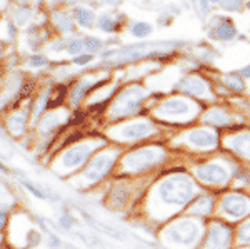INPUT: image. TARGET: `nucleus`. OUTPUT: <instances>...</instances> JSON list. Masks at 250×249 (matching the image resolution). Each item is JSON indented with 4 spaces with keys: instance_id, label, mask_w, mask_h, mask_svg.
<instances>
[{
    "instance_id": "36",
    "label": "nucleus",
    "mask_w": 250,
    "mask_h": 249,
    "mask_svg": "<svg viewBox=\"0 0 250 249\" xmlns=\"http://www.w3.org/2000/svg\"><path fill=\"white\" fill-rule=\"evenodd\" d=\"M237 236H239V241L244 244H250V221L244 223L237 231Z\"/></svg>"
},
{
    "instance_id": "9",
    "label": "nucleus",
    "mask_w": 250,
    "mask_h": 249,
    "mask_svg": "<svg viewBox=\"0 0 250 249\" xmlns=\"http://www.w3.org/2000/svg\"><path fill=\"white\" fill-rule=\"evenodd\" d=\"M30 120L32 115L29 107H17V109H10V112H7L3 117V124H5L10 139H22L29 132Z\"/></svg>"
},
{
    "instance_id": "20",
    "label": "nucleus",
    "mask_w": 250,
    "mask_h": 249,
    "mask_svg": "<svg viewBox=\"0 0 250 249\" xmlns=\"http://www.w3.org/2000/svg\"><path fill=\"white\" fill-rule=\"evenodd\" d=\"M19 182L22 184V187L27 192H30L34 198H37L40 201H50V203H59V201H62L57 192H54V191L50 189V187H45L43 184L32 182V181L25 179V178L19 179Z\"/></svg>"
},
{
    "instance_id": "39",
    "label": "nucleus",
    "mask_w": 250,
    "mask_h": 249,
    "mask_svg": "<svg viewBox=\"0 0 250 249\" xmlns=\"http://www.w3.org/2000/svg\"><path fill=\"white\" fill-rule=\"evenodd\" d=\"M10 218H12V211L0 209V234L7 231V227L10 224Z\"/></svg>"
},
{
    "instance_id": "22",
    "label": "nucleus",
    "mask_w": 250,
    "mask_h": 249,
    "mask_svg": "<svg viewBox=\"0 0 250 249\" xmlns=\"http://www.w3.org/2000/svg\"><path fill=\"white\" fill-rule=\"evenodd\" d=\"M227 146L235 152L237 156L250 160V132H240L227 139Z\"/></svg>"
},
{
    "instance_id": "3",
    "label": "nucleus",
    "mask_w": 250,
    "mask_h": 249,
    "mask_svg": "<svg viewBox=\"0 0 250 249\" xmlns=\"http://www.w3.org/2000/svg\"><path fill=\"white\" fill-rule=\"evenodd\" d=\"M182 45L179 40H168V42H144L137 45H128L120 50H110L102 55L104 59L112 57L114 64H127V62H139L142 59H152V57H162L167 55V52H172L173 49Z\"/></svg>"
},
{
    "instance_id": "6",
    "label": "nucleus",
    "mask_w": 250,
    "mask_h": 249,
    "mask_svg": "<svg viewBox=\"0 0 250 249\" xmlns=\"http://www.w3.org/2000/svg\"><path fill=\"white\" fill-rule=\"evenodd\" d=\"M164 159V151L160 147H142L135 149L122 158V167L127 172H144L154 167Z\"/></svg>"
},
{
    "instance_id": "37",
    "label": "nucleus",
    "mask_w": 250,
    "mask_h": 249,
    "mask_svg": "<svg viewBox=\"0 0 250 249\" xmlns=\"http://www.w3.org/2000/svg\"><path fill=\"white\" fill-rule=\"evenodd\" d=\"M74 223H75L74 216L68 214V212H63L59 218V227H62V229H65V231H70L72 227H74Z\"/></svg>"
},
{
    "instance_id": "40",
    "label": "nucleus",
    "mask_w": 250,
    "mask_h": 249,
    "mask_svg": "<svg viewBox=\"0 0 250 249\" xmlns=\"http://www.w3.org/2000/svg\"><path fill=\"white\" fill-rule=\"evenodd\" d=\"M92 59H94V55L92 54H80L77 57L72 59V64L77 67H83V66H88V64L92 62Z\"/></svg>"
},
{
    "instance_id": "10",
    "label": "nucleus",
    "mask_w": 250,
    "mask_h": 249,
    "mask_svg": "<svg viewBox=\"0 0 250 249\" xmlns=\"http://www.w3.org/2000/svg\"><path fill=\"white\" fill-rule=\"evenodd\" d=\"M195 111L190 100L184 97H170L165 99L155 107L154 114L159 117H188Z\"/></svg>"
},
{
    "instance_id": "42",
    "label": "nucleus",
    "mask_w": 250,
    "mask_h": 249,
    "mask_svg": "<svg viewBox=\"0 0 250 249\" xmlns=\"http://www.w3.org/2000/svg\"><path fill=\"white\" fill-rule=\"evenodd\" d=\"M47 246L48 249H60L63 246L62 241L57 234H54V232H50V234H47Z\"/></svg>"
},
{
    "instance_id": "29",
    "label": "nucleus",
    "mask_w": 250,
    "mask_h": 249,
    "mask_svg": "<svg viewBox=\"0 0 250 249\" xmlns=\"http://www.w3.org/2000/svg\"><path fill=\"white\" fill-rule=\"evenodd\" d=\"M154 32V25L145 20H137L130 25V34L134 35L135 39H147L148 35Z\"/></svg>"
},
{
    "instance_id": "2",
    "label": "nucleus",
    "mask_w": 250,
    "mask_h": 249,
    "mask_svg": "<svg viewBox=\"0 0 250 249\" xmlns=\"http://www.w3.org/2000/svg\"><path fill=\"white\" fill-rule=\"evenodd\" d=\"M119 156L120 151L117 147H102L99 152H95L94 158L88 160L82 171L72 176V184L80 187V189H88V187L100 184L114 171Z\"/></svg>"
},
{
    "instance_id": "21",
    "label": "nucleus",
    "mask_w": 250,
    "mask_h": 249,
    "mask_svg": "<svg viewBox=\"0 0 250 249\" xmlns=\"http://www.w3.org/2000/svg\"><path fill=\"white\" fill-rule=\"evenodd\" d=\"M79 211H80V214H82V218L88 223V226L94 227L95 231L102 232V234L108 236V238H114V239H117V241H124L122 231H119L117 227L110 226V224H107V223H102V221H97V219L94 218V216H90L88 212H85L83 209H79Z\"/></svg>"
},
{
    "instance_id": "19",
    "label": "nucleus",
    "mask_w": 250,
    "mask_h": 249,
    "mask_svg": "<svg viewBox=\"0 0 250 249\" xmlns=\"http://www.w3.org/2000/svg\"><path fill=\"white\" fill-rule=\"evenodd\" d=\"M187 142L193 147H200V149H208V147H215L219 139L217 134L210 129H193L185 136Z\"/></svg>"
},
{
    "instance_id": "23",
    "label": "nucleus",
    "mask_w": 250,
    "mask_h": 249,
    "mask_svg": "<svg viewBox=\"0 0 250 249\" xmlns=\"http://www.w3.org/2000/svg\"><path fill=\"white\" fill-rule=\"evenodd\" d=\"M204 122L210 124V126H215V127H225V126H230V124H233V117L225 109L213 107V109H208L207 112H205Z\"/></svg>"
},
{
    "instance_id": "16",
    "label": "nucleus",
    "mask_w": 250,
    "mask_h": 249,
    "mask_svg": "<svg viewBox=\"0 0 250 249\" xmlns=\"http://www.w3.org/2000/svg\"><path fill=\"white\" fill-rule=\"evenodd\" d=\"M230 229L225 224L215 223L208 227L204 249H227L230 244Z\"/></svg>"
},
{
    "instance_id": "11",
    "label": "nucleus",
    "mask_w": 250,
    "mask_h": 249,
    "mask_svg": "<svg viewBox=\"0 0 250 249\" xmlns=\"http://www.w3.org/2000/svg\"><path fill=\"white\" fill-rule=\"evenodd\" d=\"M68 119V112L63 109H55V111H47L42 117L39 119V122L35 124V129L37 134L42 139L52 137L57 131H60V127H63V124Z\"/></svg>"
},
{
    "instance_id": "38",
    "label": "nucleus",
    "mask_w": 250,
    "mask_h": 249,
    "mask_svg": "<svg viewBox=\"0 0 250 249\" xmlns=\"http://www.w3.org/2000/svg\"><path fill=\"white\" fill-rule=\"evenodd\" d=\"M29 66H30V67H34V69H40V67L48 66V59H47V57H43V55H40V54L30 55Z\"/></svg>"
},
{
    "instance_id": "24",
    "label": "nucleus",
    "mask_w": 250,
    "mask_h": 249,
    "mask_svg": "<svg viewBox=\"0 0 250 249\" xmlns=\"http://www.w3.org/2000/svg\"><path fill=\"white\" fill-rule=\"evenodd\" d=\"M68 97V89L63 84H57V86L52 89L50 92V99H48V107L47 111H55L60 109V106L63 104V100Z\"/></svg>"
},
{
    "instance_id": "50",
    "label": "nucleus",
    "mask_w": 250,
    "mask_h": 249,
    "mask_svg": "<svg viewBox=\"0 0 250 249\" xmlns=\"http://www.w3.org/2000/svg\"><path fill=\"white\" fill-rule=\"evenodd\" d=\"M63 248H65V249H77L75 246H72V244H65V246H63Z\"/></svg>"
},
{
    "instance_id": "7",
    "label": "nucleus",
    "mask_w": 250,
    "mask_h": 249,
    "mask_svg": "<svg viewBox=\"0 0 250 249\" xmlns=\"http://www.w3.org/2000/svg\"><path fill=\"white\" fill-rule=\"evenodd\" d=\"M200 232H202V227H200L199 223L190 219H182L170 224L164 231V238L168 243L177 244V246H190L199 239Z\"/></svg>"
},
{
    "instance_id": "26",
    "label": "nucleus",
    "mask_w": 250,
    "mask_h": 249,
    "mask_svg": "<svg viewBox=\"0 0 250 249\" xmlns=\"http://www.w3.org/2000/svg\"><path fill=\"white\" fill-rule=\"evenodd\" d=\"M97 27L105 34H114V32L119 30L120 22L114 14H102L97 19Z\"/></svg>"
},
{
    "instance_id": "14",
    "label": "nucleus",
    "mask_w": 250,
    "mask_h": 249,
    "mask_svg": "<svg viewBox=\"0 0 250 249\" xmlns=\"http://www.w3.org/2000/svg\"><path fill=\"white\" fill-rule=\"evenodd\" d=\"M107 82V79H94V77H82L79 79L75 84H72V87L68 89V99H70L72 106H79L83 99L87 97L90 92H94L100 87H104V84Z\"/></svg>"
},
{
    "instance_id": "41",
    "label": "nucleus",
    "mask_w": 250,
    "mask_h": 249,
    "mask_svg": "<svg viewBox=\"0 0 250 249\" xmlns=\"http://www.w3.org/2000/svg\"><path fill=\"white\" fill-rule=\"evenodd\" d=\"M30 17V10L27 7H19V10L15 12V22L17 23H25Z\"/></svg>"
},
{
    "instance_id": "25",
    "label": "nucleus",
    "mask_w": 250,
    "mask_h": 249,
    "mask_svg": "<svg viewBox=\"0 0 250 249\" xmlns=\"http://www.w3.org/2000/svg\"><path fill=\"white\" fill-rule=\"evenodd\" d=\"M54 23L59 27V30L62 32V34H70V32H74V29H75L74 17L63 10L54 12Z\"/></svg>"
},
{
    "instance_id": "12",
    "label": "nucleus",
    "mask_w": 250,
    "mask_h": 249,
    "mask_svg": "<svg viewBox=\"0 0 250 249\" xmlns=\"http://www.w3.org/2000/svg\"><path fill=\"white\" fill-rule=\"evenodd\" d=\"M220 209L232 219H240L250 212V199L240 192H230L220 203Z\"/></svg>"
},
{
    "instance_id": "47",
    "label": "nucleus",
    "mask_w": 250,
    "mask_h": 249,
    "mask_svg": "<svg viewBox=\"0 0 250 249\" xmlns=\"http://www.w3.org/2000/svg\"><path fill=\"white\" fill-rule=\"evenodd\" d=\"M197 2H199V7L202 14H207V12L210 10V0H197Z\"/></svg>"
},
{
    "instance_id": "35",
    "label": "nucleus",
    "mask_w": 250,
    "mask_h": 249,
    "mask_svg": "<svg viewBox=\"0 0 250 249\" xmlns=\"http://www.w3.org/2000/svg\"><path fill=\"white\" fill-rule=\"evenodd\" d=\"M224 10H240L244 5V0H219V3Z\"/></svg>"
},
{
    "instance_id": "13",
    "label": "nucleus",
    "mask_w": 250,
    "mask_h": 249,
    "mask_svg": "<svg viewBox=\"0 0 250 249\" xmlns=\"http://www.w3.org/2000/svg\"><path fill=\"white\" fill-rule=\"evenodd\" d=\"M195 176L202 182L213 184V186H224V184H227L229 178H230L229 171L222 164L217 162H208L204 164V166L195 167Z\"/></svg>"
},
{
    "instance_id": "1",
    "label": "nucleus",
    "mask_w": 250,
    "mask_h": 249,
    "mask_svg": "<svg viewBox=\"0 0 250 249\" xmlns=\"http://www.w3.org/2000/svg\"><path fill=\"white\" fill-rule=\"evenodd\" d=\"M105 146V142L97 139L80 140L74 146H68L63 151H60L50 162V169L59 178H72L85 167V164L94 158L95 152H99Z\"/></svg>"
},
{
    "instance_id": "15",
    "label": "nucleus",
    "mask_w": 250,
    "mask_h": 249,
    "mask_svg": "<svg viewBox=\"0 0 250 249\" xmlns=\"http://www.w3.org/2000/svg\"><path fill=\"white\" fill-rule=\"evenodd\" d=\"M208 37L220 42H232L237 37L235 23L229 17H217L208 25Z\"/></svg>"
},
{
    "instance_id": "28",
    "label": "nucleus",
    "mask_w": 250,
    "mask_h": 249,
    "mask_svg": "<svg viewBox=\"0 0 250 249\" xmlns=\"http://www.w3.org/2000/svg\"><path fill=\"white\" fill-rule=\"evenodd\" d=\"M74 19L80 27H90L95 20V14L88 7H77L74 10Z\"/></svg>"
},
{
    "instance_id": "48",
    "label": "nucleus",
    "mask_w": 250,
    "mask_h": 249,
    "mask_svg": "<svg viewBox=\"0 0 250 249\" xmlns=\"http://www.w3.org/2000/svg\"><path fill=\"white\" fill-rule=\"evenodd\" d=\"M0 174H2V176H9L10 174V169L5 166V164H3L2 159H0Z\"/></svg>"
},
{
    "instance_id": "44",
    "label": "nucleus",
    "mask_w": 250,
    "mask_h": 249,
    "mask_svg": "<svg viewBox=\"0 0 250 249\" xmlns=\"http://www.w3.org/2000/svg\"><path fill=\"white\" fill-rule=\"evenodd\" d=\"M67 44H68V40L65 39H57L54 44H52V50H67Z\"/></svg>"
},
{
    "instance_id": "43",
    "label": "nucleus",
    "mask_w": 250,
    "mask_h": 249,
    "mask_svg": "<svg viewBox=\"0 0 250 249\" xmlns=\"http://www.w3.org/2000/svg\"><path fill=\"white\" fill-rule=\"evenodd\" d=\"M87 119V112L83 111H75L74 112V117L70 119V126H80L83 120Z\"/></svg>"
},
{
    "instance_id": "46",
    "label": "nucleus",
    "mask_w": 250,
    "mask_h": 249,
    "mask_svg": "<svg viewBox=\"0 0 250 249\" xmlns=\"http://www.w3.org/2000/svg\"><path fill=\"white\" fill-rule=\"evenodd\" d=\"M0 139H2L5 144L10 140V136H9V132H7V129H5V124H3V119H0Z\"/></svg>"
},
{
    "instance_id": "31",
    "label": "nucleus",
    "mask_w": 250,
    "mask_h": 249,
    "mask_svg": "<svg viewBox=\"0 0 250 249\" xmlns=\"http://www.w3.org/2000/svg\"><path fill=\"white\" fill-rule=\"evenodd\" d=\"M224 84L227 86V89H230L233 92H244L245 91L244 77H242L240 74H225L224 75Z\"/></svg>"
},
{
    "instance_id": "34",
    "label": "nucleus",
    "mask_w": 250,
    "mask_h": 249,
    "mask_svg": "<svg viewBox=\"0 0 250 249\" xmlns=\"http://www.w3.org/2000/svg\"><path fill=\"white\" fill-rule=\"evenodd\" d=\"M83 42H85V49L88 50V54H95V52L102 50V47H104V40L99 37H94V35L85 37Z\"/></svg>"
},
{
    "instance_id": "17",
    "label": "nucleus",
    "mask_w": 250,
    "mask_h": 249,
    "mask_svg": "<svg viewBox=\"0 0 250 249\" xmlns=\"http://www.w3.org/2000/svg\"><path fill=\"white\" fill-rule=\"evenodd\" d=\"M177 89L190 97H205L208 94V84L199 75H185L179 80Z\"/></svg>"
},
{
    "instance_id": "30",
    "label": "nucleus",
    "mask_w": 250,
    "mask_h": 249,
    "mask_svg": "<svg viewBox=\"0 0 250 249\" xmlns=\"http://www.w3.org/2000/svg\"><path fill=\"white\" fill-rule=\"evenodd\" d=\"M42 239H43L42 231H39L37 227L32 226L29 232H27L25 239H23V249H37L42 244Z\"/></svg>"
},
{
    "instance_id": "4",
    "label": "nucleus",
    "mask_w": 250,
    "mask_h": 249,
    "mask_svg": "<svg viewBox=\"0 0 250 249\" xmlns=\"http://www.w3.org/2000/svg\"><path fill=\"white\" fill-rule=\"evenodd\" d=\"M148 97V92L140 84H130L117 92V95L110 100L107 115L110 120L119 122L122 119H127L134 115L142 107L145 99Z\"/></svg>"
},
{
    "instance_id": "8",
    "label": "nucleus",
    "mask_w": 250,
    "mask_h": 249,
    "mask_svg": "<svg viewBox=\"0 0 250 249\" xmlns=\"http://www.w3.org/2000/svg\"><path fill=\"white\" fill-rule=\"evenodd\" d=\"M107 134L110 139L119 140V142L140 140V139H145V137H148V136L154 134V126L145 119L130 120V122H125V124H122V126L112 127Z\"/></svg>"
},
{
    "instance_id": "5",
    "label": "nucleus",
    "mask_w": 250,
    "mask_h": 249,
    "mask_svg": "<svg viewBox=\"0 0 250 249\" xmlns=\"http://www.w3.org/2000/svg\"><path fill=\"white\" fill-rule=\"evenodd\" d=\"M193 182L185 174H175L157 186V196L167 206H185L193 199Z\"/></svg>"
},
{
    "instance_id": "27",
    "label": "nucleus",
    "mask_w": 250,
    "mask_h": 249,
    "mask_svg": "<svg viewBox=\"0 0 250 249\" xmlns=\"http://www.w3.org/2000/svg\"><path fill=\"white\" fill-rule=\"evenodd\" d=\"M212 209H213V199L210 196H200V198L193 201L190 206L192 214H199V216H207Z\"/></svg>"
},
{
    "instance_id": "32",
    "label": "nucleus",
    "mask_w": 250,
    "mask_h": 249,
    "mask_svg": "<svg viewBox=\"0 0 250 249\" xmlns=\"http://www.w3.org/2000/svg\"><path fill=\"white\" fill-rule=\"evenodd\" d=\"M75 236L82 241L83 244H85L87 248H90V249H102L104 248V244H102V241H100L99 236H95V234H83V232H75Z\"/></svg>"
},
{
    "instance_id": "45",
    "label": "nucleus",
    "mask_w": 250,
    "mask_h": 249,
    "mask_svg": "<svg viewBox=\"0 0 250 249\" xmlns=\"http://www.w3.org/2000/svg\"><path fill=\"white\" fill-rule=\"evenodd\" d=\"M235 178L237 179H242L244 182H250V172L247 171V169H237V172H235Z\"/></svg>"
},
{
    "instance_id": "33",
    "label": "nucleus",
    "mask_w": 250,
    "mask_h": 249,
    "mask_svg": "<svg viewBox=\"0 0 250 249\" xmlns=\"http://www.w3.org/2000/svg\"><path fill=\"white\" fill-rule=\"evenodd\" d=\"M83 49H85V42H83V39H79V37L68 39L67 52L72 55V57H77V55L83 54Z\"/></svg>"
},
{
    "instance_id": "18",
    "label": "nucleus",
    "mask_w": 250,
    "mask_h": 249,
    "mask_svg": "<svg viewBox=\"0 0 250 249\" xmlns=\"http://www.w3.org/2000/svg\"><path fill=\"white\" fill-rule=\"evenodd\" d=\"M128 199H130V187L124 182H117L107 194V206L112 211H120L127 206Z\"/></svg>"
},
{
    "instance_id": "49",
    "label": "nucleus",
    "mask_w": 250,
    "mask_h": 249,
    "mask_svg": "<svg viewBox=\"0 0 250 249\" xmlns=\"http://www.w3.org/2000/svg\"><path fill=\"white\" fill-rule=\"evenodd\" d=\"M240 75H242L244 79H250V66L244 67V69L240 70Z\"/></svg>"
}]
</instances>
